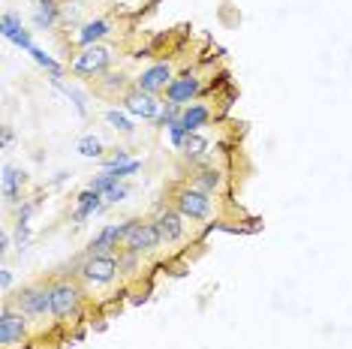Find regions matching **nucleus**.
Wrapping results in <instances>:
<instances>
[{
  "mask_svg": "<svg viewBox=\"0 0 352 349\" xmlns=\"http://www.w3.org/2000/svg\"><path fill=\"white\" fill-rule=\"evenodd\" d=\"M118 274V262L111 256H91L82 265V277L94 286H102V283H111Z\"/></svg>",
  "mask_w": 352,
  "mask_h": 349,
  "instance_id": "nucleus-1",
  "label": "nucleus"
},
{
  "mask_svg": "<svg viewBox=\"0 0 352 349\" xmlns=\"http://www.w3.org/2000/svg\"><path fill=\"white\" fill-rule=\"evenodd\" d=\"M178 211L190 220H205L211 214V199L205 190H184L178 193Z\"/></svg>",
  "mask_w": 352,
  "mask_h": 349,
  "instance_id": "nucleus-2",
  "label": "nucleus"
},
{
  "mask_svg": "<svg viewBox=\"0 0 352 349\" xmlns=\"http://www.w3.org/2000/svg\"><path fill=\"white\" fill-rule=\"evenodd\" d=\"M76 311H78V289L69 286V283L52 286V313L58 319H69Z\"/></svg>",
  "mask_w": 352,
  "mask_h": 349,
  "instance_id": "nucleus-3",
  "label": "nucleus"
},
{
  "mask_svg": "<svg viewBox=\"0 0 352 349\" xmlns=\"http://www.w3.org/2000/svg\"><path fill=\"white\" fill-rule=\"evenodd\" d=\"M124 241H126V250L142 253V250H154L163 238H160V232H157V223H135Z\"/></svg>",
  "mask_w": 352,
  "mask_h": 349,
  "instance_id": "nucleus-4",
  "label": "nucleus"
},
{
  "mask_svg": "<svg viewBox=\"0 0 352 349\" xmlns=\"http://www.w3.org/2000/svg\"><path fill=\"white\" fill-rule=\"evenodd\" d=\"M21 337H25V319L6 307L0 313V344H3V349H10L15 344H21Z\"/></svg>",
  "mask_w": 352,
  "mask_h": 349,
  "instance_id": "nucleus-5",
  "label": "nucleus"
},
{
  "mask_svg": "<svg viewBox=\"0 0 352 349\" xmlns=\"http://www.w3.org/2000/svg\"><path fill=\"white\" fill-rule=\"evenodd\" d=\"M21 313H28V316L52 313V289H28V292H21Z\"/></svg>",
  "mask_w": 352,
  "mask_h": 349,
  "instance_id": "nucleus-6",
  "label": "nucleus"
},
{
  "mask_svg": "<svg viewBox=\"0 0 352 349\" xmlns=\"http://www.w3.org/2000/svg\"><path fill=\"white\" fill-rule=\"evenodd\" d=\"M172 85V69L166 67V63H157V67H151L142 73L139 78V91L142 93H154V91H163V87Z\"/></svg>",
  "mask_w": 352,
  "mask_h": 349,
  "instance_id": "nucleus-7",
  "label": "nucleus"
},
{
  "mask_svg": "<svg viewBox=\"0 0 352 349\" xmlns=\"http://www.w3.org/2000/svg\"><path fill=\"white\" fill-rule=\"evenodd\" d=\"M106 63H109V52L100 49V45H94V49H87L85 54H78L76 58V69L78 73H85V76H91V73H100Z\"/></svg>",
  "mask_w": 352,
  "mask_h": 349,
  "instance_id": "nucleus-8",
  "label": "nucleus"
},
{
  "mask_svg": "<svg viewBox=\"0 0 352 349\" xmlns=\"http://www.w3.org/2000/svg\"><path fill=\"white\" fill-rule=\"evenodd\" d=\"M199 91V82L193 76H187V78H175V82L166 87V93H169V102H175V106H181V102H187L193 93Z\"/></svg>",
  "mask_w": 352,
  "mask_h": 349,
  "instance_id": "nucleus-9",
  "label": "nucleus"
},
{
  "mask_svg": "<svg viewBox=\"0 0 352 349\" xmlns=\"http://www.w3.org/2000/svg\"><path fill=\"white\" fill-rule=\"evenodd\" d=\"M157 232L163 241H178V238L184 235V223H181V217L175 211H166V214H160V220H157Z\"/></svg>",
  "mask_w": 352,
  "mask_h": 349,
  "instance_id": "nucleus-10",
  "label": "nucleus"
},
{
  "mask_svg": "<svg viewBox=\"0 0 352 349\" xmlns=\"http://www.w3.org/2000/svg\"><path fill=\"white\" fill-rule=\"evenodd\" d=\"M126 112H133V115H142V117H157L160 112V106L154 102V97L151 93H133V97H126Z\"/></svg>",
  "mask_w": 352,
  "mask_h": 349,
  "instance_id": "nucleus-11",
  "label": "nucleus"
},
{
  "mask_svg": "<svg viewBox=\"0 0 352 349\" xmlns=\"http://www.w3.org/2000/svg\"><path fill=\"white\" fill-rule=\"evenodd\" d=\"M135 223H124V226H109V229H102V232L97 235V241L91 244L94 250H106V247H111V244H118L121 238H126L130 235V229H133Z\"/></svg>",
  "mask_w": 352,
  "mask_h": 349,
  "instance_id": "nucleus-12",
  "label": "nucleus"
},
{
  "mask_svg": "<svg viewBox=\"0 0 352 349\" xmlns=\"http://www.w3.org/2000/svg\"><path fill=\"white\" fill-rule=\"evenodd\" d=\"M100 199H102V193H97V190H85V193L78 196L76 220H87V217H91V214L100 208Z\"/></svg>",
  "mask_w": 352,
  "mask_h": 349,
  "instance_id": "nucleus-13",
  "label": "nucleus"
},
{
  "mask_svg": "<svg viewBox=\"0 0 352 349\" xmlns=\"http://www.w3.org/2000/svg\"><path fill=\"white\" fill-rule=\"evenodd\" d=\"M205 121H208V109H205V106H190L187 112L181 115V126H184L187 133H196Z\"/></svg>",
  "mask_w": 352,
  "mask_h": 349,
  "instance_id": "nucleus-14",
  "label": "nucleus"
},
{
  "mask_svg": "<svg viewBox=\"0 0 352 349\" xmlns=\"http://www.w3.org/2000/svg\"><path fill=\"white\" fill-rule=\"evenodd\" d=\"M19 181H25V172H15L12 166H6L3 169V196L6 199H15V193H19Z\"/></svg>",
  "mask_w": 352,
  "mask_h": 349,
  "instance_id": "nucleus-15",
  "label": "nucleus"
},
{
  "mask_svg": "<svg viewBox=\"0 0 352 349\" xmlns=\"http://www.w3.org/2000/svg\"><path fill=\"white\" fill-rule=\"evenodd\" d=\"M109 34V25L106 21H91V25H85V30L78 34V43L82 45H91L94 39H100V36H106Z\"/></svg>",
  "mask_w": 352,
  "mask_h": 349,
  "instance_id": "nucleus-16",
  "label": "nucleus"
},
{
  "mask_svg": "<svg viewBox=\"0 0 352 349\" xmlns=\"http://www.w3.org/2000/svg\"><path fill=\"white\" fill-rule=\"evenodd\" d=\"M118 178H121V174H118L115 169H106V172H102L100 178H97V181H94V184H91V190H97V193H102V196H106L111 187H118Z\"/></svg>",
  "mask_w": 352,
  "mask_h": 349,
  "instance_id": "nucleus-17",
  "label": "nucleus"
},
{
  "mask_svg": "<svg viewBox=\"0 0 352 349\" xmlns=\"http://www.w3.org/2000/svg\"><path fill=\"white\" fill-rule=\"evenodd\" d=\"M196 184H199L196 190H205V193H211V190H217V187H220V174L208 169V172L199 174V181H196Z\"/></svg>",
  "mask_w": 352,
  "mask_h": 349,
  "instance_id": "nucleus-18",
  "label": "nucleus"
},
{
  "mask_svg": "<svg viewBox=\"0 0 352 349\" xmlns=\"http://www.w3.org/2000/svg\"><path fill=\"white\" fill-rule=\"evenodd\" d=\"M205 148H208V142L202 136H196V133H190L187 142H184V150H187V154H202Z\"/></svg>",
  "mask_w": 352,
  "mask_h": 349,
  "instance_id": "nucleus-19",
  "label": "nucleus"
},
{
  "mask_svg": "<svg viewBox=\"0 0 352 349\" xmlns=\"http://www.w3.org/2000/svg\"><path fill=\"white\" fill-rule=\"evenodd\" d=\"M19 34H21V25H19V19H15L12 12H6V15H3V36L15 39Z\"/></svg>",
  "mask_w": 352,
  "mask_h": 349,
  "instance_id": "nucleus-20",
  "label": "nucleus"
},
{
  "mask_svg": "<svg viewBox=\"0 0 352 349\" xmlns=\"http://www.w3.org/2000/svg\"><path fill=\"white\" fill-rule=\"evenodd\" d=\"M100 139H94V136H87V139H82L78 142V150H82L85 157H100Z\"/></svg>",
  "mask_w": 352,
  "mask_h": 349,
  "instance_id": "nucleus-21",
  "label": "nucleus"
},
{
  "mask_svg": "<svg viewBox=\"0 0 352 349\" xmlns=\"http://www.w3.org/2000/svg\"><path fill=\"white\" fill-rule=\"evenodd\" d=\"M54 19H58V12H54V6H52V3H43V10L36 12V25L52 27V25H54Z\"/></svg>",
  "mask_w": 352,
  "mask_h": 349,
  "instance_id": "nucleus-22",
  "label": "nucleus"
},
{
  "mask_svg": "<svg viewBox=\"0 0 352 349\" xmlns=\"http://www.w3.org/2000/svg\"><path fill=\"white\" fill-rule=\"evenodd\" d=\"M106 117H109V124H115V126H118V130H133V124L126 121V117H124L121 112H109Z\"/></svg>",
  "mask_w": 352,
  "mask_h": 349,
  "instance_id": "nucleus-23",
  "label": "nucleus"
},
{
  "mask_svg": "<svg viewBox=\"0 0 352 349\" xmlns=\"http://www.w3.org/2000/svg\"><path fill=\"white\" fill-rule=\"evenodd\" d=\"M124 196H126V187H111L106 193V202H121Z\"/></svg>",
  "mask_w": 352,
  "mask_h": 349,
  "instance_id": "nucleus-24",
  "label": "nucleus"
},
{
  "mask_svg": "<svg viewBox=\"0 0 352 349\" xmlns=\"http://www.w3.org/2000/svg\"><path fill=\"white\" fill-rule=\"evenodd\" d=\"M0 283H3V289H6V286L12 283V274H10V271H3V274H0Z\"/></svg>",
  "mask_w": 352,
  "mask_h": 349,
  "instance_id": "nucleus-25",
  "label": "nucleus"
},
{
  "mask_svg": "<svg viewBox=\"0 0 352 349\" xmlns=\"http://www.w3.org/2000/svg\"><path fill=\"white\" fill-rule=\"evenodd\" d=\"M36 3H39V6H43V3H54V0H36Z\"/></svg>",
  "mask_w": 352,
  "mask_h": 349,
  "instance_id": "nucleus-26",
  "label": "nucleus"
}]
</instances>
